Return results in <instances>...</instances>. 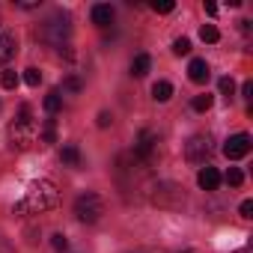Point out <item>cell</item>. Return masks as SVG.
<instances>
[{
	"label": "cell",
	"mask_w": 253,
	"mask_h": 253,
	"mask_svg": "<svg viewBox=\"0 0 253 253\" xmlns=\"http://www.w3.org/2000/svg\"><path fill=\"white\" fill-rule=\"evenodd\" d=\"M57 203H60L57 185L51 179H39L24 191V197L12 206V211L15 214H42V211H51Z\"/></svg>",
	"instance_id": "cell-1"
},
{
	"label": "cell",
	"mask_w": 253,
	"mask_h": 253,
	"mask_svg": "<svg viewBox=\"0 0 253 253\" xmlns=\"http://www.w3.org/2000/svg\"><path fill=\"white\" fill-rule=\"evenodd\" d=\"M36 134H39V128H36V122L30 119V107L24 104V107H21V116L9 125L12 146H18V149H30V146L36 143Z\"/></svg>",
	"instance_id": "cell-2"
},
{
	"label": "cell",
	"mask_w": 253,
	"mask_h": 253,
	"mask_svg": "<svg viewBox=\"0 0 253 253\" xmlns=\"http://www.w3.org/2000/svg\"><path fill=\"white\" fill-rule=\"evenodd\" d=\"M101 214H104V200H101L98 194L86 191V194H81V197L75 200V217H78V220L95 223V220H101Z\"/></svg>",
	"instance_id": "cell-3"
},
{
	"label": "cell",
	"mask_w": 253,
	"mask_h": 253,
	"mask_svg": "<svg viewBox=\"0 0 253 253\" xmlns=\"http://www.w3.org/2000/svg\"><path fill=\"white\" fill-rule=\"evenodd\" d=\"M214 152V140L209 134H194L188 143H185V158L194 161V164H206Z\"/></svg>",
	"instance_id": "cell-4"
},
{
	"label": "cell",
	"mask_w": 253,
	"mask_h": 253,
	"mask_svg": "<svg viewBox=\"0 0 253 253\" xmlns=\"http://www.w3.org/2000/svg\"><path fill=\"white\" fill-rule=\"evenodd\" d=\"M72 33V24H69V18H51V21H45L42 24V36L48 39V42H54V45H63V39Z\"/></svg>",
	"instance_id": "cell-5"
},
{
	"label": "cell",
	"mask_w": 253,
	"mask_h": 253,
	"mask_svg": "<svg viewBox=\"0 0 253 253\" xmlns=\"http://www.w3.org/2000/svg\"><path fill=\"white\" fill-rule=\"evenodd\" d=\"M155 146H158V137H155V131H149V128H143L140 134H137V143H134V155L140 158V161H152L155 158Z\"/></svg>",
	"instance_id": "cell-6"
},
{
	"label": "cell",
	"mask_w": 253,
	"mask_h": 253,
	"mask_svg": "<svg viewBox=\"0 0 253 253\" xmlns=\"http://www.w3.org/2000/svg\"><path fill=\"white\" fill-rule=\"evenodd\" d=\"M247 152H250V137H247V134H232V137L223 143V155L232 158V161H235V158H244Z\"/></svg>",
	"instance_id": "cell-7"
},
{
	"label": "cell",
	"mask_w": 253,
	"mask_h": 253,
	"mask_svg": "<svg viewBox=\"0 0 253 253\" xmlns=\"http://www.w3.org/2000/svg\"><path fill=\"white\" fill-rule=\"evenodd\" d=\"M15 51H18V42H15V36H12L9 30H0V66H3V63H9V60L15 57Z\"/></svg>",
	"instance_id": "cell-8"
},
{
	"label": "cell",
	"mask_w": 253,
	"mask_h": 253,
	"mask_svg": "<svg viewBox=\"0 0 253 253\" xmlns=\"http://www.w3.org/2000/svg\"><path fill=\"white\" fill-rule=\"evenodd\" d=\"M197 185H200L203 191H217V185H220L217 167H203V170L197 173Z\"/></svg>",
	"instance_id": "cell-9"
},
{
	"label": "cell",
	"mask_w": 253,
	"mask_h": 253,
	"mask_svg": "<svg viewBox=\"0 0 253 253\" xmlns=\"http://www.w3.org/2000/svg\"><path fill=\"white\" fill-rule=\"evenodd\" d=\"M188 78H191L194 84H206V81H209V63H206V60H191Z\"/></svg>",
	"instance_id": "cell-10"
},
{
	"label": "cell",
	"mask_w": 253,
	"mask_h": 253,
	"mask_svg": "<svg viewBox=\"0 0 253 253\" xmlns=\"http://www.w3.org/2000/svg\"><path fill=\"white\" fill-rule=\"evenodd\" d=\"M113 21V6H107V3H98V6H92V24H98V27H107Z\"/></svg>",
	"instance_id": "cell-11"
},
{
	"label": "cell",
	"mask_w": 253,
	"mask_h": 253,
	"mask_svg": "<svg viewBox=\"0 0 253 253\" xmlns=\"http://www.w3.org/2000/svg\"><path fill=\"white\" fill-rule=\"evenodd\" d=\"M149 66H152V57H149V54H137L134 63H131V75H134V78H143V75L149 72Z\"/></svg>",
	"instance_id": "cell-12"
},
{
	"label": "cell",
	"mask_w": 253,
	"mask_h": 253,
	"mask_svg": "<svg viewBox=\"0 0 253 253\" xmlns=\"http://www.w3.org/2000/svg\"><path fill=\"white\" fill-rule=\"evenodd\" d=\"M152 98H155V101H170V98H173V84H170V81H158V84L152 86Z\"/></svg>",
	"instance_id": "cell-13"
},
{
	"label": "cell",
	"mask_w": 253,
	"mask_h": 253,
	"mask_svg": "<svg viewBox=\"0 0 253 253\" xmlns=\"http://www.w3.org/2000/svg\"><path fill=\"white\" fill-rule=\"evenodd\" d=\"M211 104H214V95H209V92H203V95H197V98L191 101V107H194L197 113H206Z\"/></svg>",
	"instance_id": "cell-14"
},
{
	"label": "cell",
	"mask_w": 253,
	"mask_h": 253,
	"mask_svg": "<svg viewBox=\"0 0 253 253\" xmlns=\"http://www.w3.org/2000/svg\"><path fill=\"white\" fill-rule=\"evenodd\" d=\"M60 107H63V98H60L57 89H51V92L45 95V110H48V113H57Z\"/></svg>",
	"instance_id": "cell-15"
},
{
	"label": "cell",
	"mask_w": 253,
	"mask_h": 253,
	"mask_svg": "<svg viewBox=\"0 0 253 253\" xmlns=\"http://www.w3.org/2000/svg\"><path fill=\"white\" fill-rule=\"evenodd\" d=\"M200 39H203V42H209V45H214V42L220 39V33H217V27H214V24H203Z\"/></svg>",
	"instance_id": "cell-16"
},
{
	"label": "cell",
	"mask_w": 253,
	"mask_h": 253,
	"mask_svg": "<svg viewBox=\"0 0 253 253\" xmlns=\"http://www.w3.org/2000/svg\"><path fill=\"white\" fill-rule=\"evenodd\" d=\"M39 140H42V143H57V128H54V119H48V122H45V128H42Z\"/></svg>",
	"instance_id": "cell-17"
},
{
	"label": "cell",
	"mask_w": 253,
	"mask_h": 253,
	"mask_svg": "<svg viewBox=\"0 0 253 253\" xmlns=\"http://www.w3.org/2000/svg\"><path fill=\"white\" fill-rule=\"evenodd\" d=\"M60 158H63L66 164H72V167H75V164L81 161V152H78V146H63V152H60Z\"/></svg>",
	"instance_id": "cell-18"
},
{
	"label": "cell",
	"mask_w": 253,
	"mask_h": 253,
	"mask_svg": "<svg viewBox=\"0 0 253 253\" xmlns=\"http://www.w3.org/2000/svg\"><path fill=\"white\" fill-rule=\"evenodd\" d=\"M223 179H226V185H232V188H238V185H241V182H244V173H241V170H238V167H229V170H226V176H223Z\"/></svg>",
	"instance_id": "cell-19"
},
{
	"label": "cell",
	"mask_w": 253,
	"mask_h": 253,
	"mask_svg": "<svg viewBox=\"0 0 253 253\" xmlns=\"http://www.w3.org/2000/svg\"><path fill=\"white\" fill-rule=\"evenodd\" d=\"M0 84H3V89H15L18 86V72H3V75H0Z\"/></svg>",
	"instance_id": "cell-20"
},
{
	"label": "cell",
	"mask_w": 253,
	"mask_h": 253,
	"mask_svg": "<svg viewBox=\"0 0 253 253\" xmlns=\"http://www.w3.org/2000/svg\"><path fill=\"white\" fill-rule=\"evenodd\" d=\"M173 54H176V57L191 54V42H188V39H176V42H173Z\"/></svg>",
	"instance_id": "cell-21"
},
{
	"label": "cell",
	"mask_w": 253,
	"mask_h": 253,
	"mask_svg": "<svg viewBox=\"0 0 253 253\" xmlns=\"http://www.w3.org/2000/svg\"><path fill=\"white\" fill-rule=\"evenodd\" d=\"M24 81H27V86H39L42 84V72L39 69H27L24 72Z\"/></svg>",
	"instance_id": "cell-22"
},
{
	"label": "cell",
	"mask_w": 253,
	"mask_h": 253,
	"mask_svg": "<svg viewBox=\"0 0 253 253\" xmlns=\"http://www.w3.org/2000/svg\"><path fill=\"white\" fill-rule=\"evenodd\" d=\"M51 247L54 250H69V238L63 232H57V235H51Z\"/></svg>",
	"instance_id": "cell-23"
},
{
	"label": "cell",
	"mask_w": 253,
	"mask_h": 253,
	"mask_svg": "<svg viewBox=\"0 0 253 253\" xmlns=\"http://www.w3.org/2000/svg\"><path fill=\"white\" fill-rule=\"evenodd\" d=\"M152 9H155V12H161V15H167V12H173V9H176V3H173V0H161V3L155 0Z\"/></svg>",
	"instance_id": "cell-24"
},
{
	"label": "cell",
	"mask_w": 253,
	"mask_h": 253,
	"mask_svg": "<svg viewBox=\"0 0 253 253\" xmlns=\"http://www.w3.org/2000/svg\"><path fill=\"white\" fill-rule=\"evenodd\" d=\"M81 86H84V84H81V78H75V75L63 81V89H69V92H81Z\"/></svg>",
	"instance_id": "cell-25"
},
{
	"label": "cell",
	"mask_w": 253,
	"mask_h": 253,
	"mask_svg": "<svg viewBox=\"0 0 253 253\" xmlns=\"http://www.w3.org/2000/svg\"><path fill=\"white\" fill-rule=\"evenodd\" d=\"M217 86H220V92H223V95L229 98V95H232V89H235V81H232V78L226 75V78H220V84H217Z\"/></svg>",
	"instance_id": "cell-26"
},
{
	"label": "cell",
	"mask_w": 253,
	"mask_h": 253,
	"mask_svg": "<svg viewBox=\"0 0 253 253\" xmlns=\"http://www.w3.org/2000/svg\"><path fill=\"white\" fill-rule=\"evenodd\" d=\"M238 211H241V217H253V200H244Z\"/></svg>",
	"instance_id": "cell-27"
},
{
	"label": "cell",
	"mask_w": 253,
	"mask_h": 253,
	"mask_svg": "<svg viewBox=\"0 0 253 253\" xmlns=\"http://www.w3.org/2000/svg\"><path fill=\"white\" fill-rule=\"evenodd\" d=\"M110 122H113V116H110L107 110H101V113H98V128H107Z\"/></svg>",
	"instance_id": "cell-28"
},
{
	"label": "cell",
	"mask_w": 253,
	"mask_h": 253,
	"mask_svg": "<svg viewBox=\"0 0 253 253\" xmlns=\"http://www.w3.org/2000/svg\"><path fill=\"white\" fill-rule=\"evenodd\" d=\"M250 92H253V84H250V81H244V84H241V95H244V98H250Z\"/></svg>",
	"instance_id": "cell-29"
},
{
	"label": "cell",
	"mask_w": 253,
	"mask_h": 253,
	"mask_svg": "<svg viewBox=\"0 0 253 253\" xmlns=\"http://www.w3.org/2000/svg\"><path fill=\"white\" fill-rule=\"evenodd\" d=\"M203 9H206V15H217V6L211 3V0H209V3H203Z\"/></svg>",
	"instance_id": "cell-30"
},
{
	"label": "cell",
	"mask_w": 253,
	"mask_h": 253,
	"mask_svg": "<svg viewBox=\"0 0 253 253\" xmlns=\"http://www.w3.org/2000/svg\"><path fill=\"white\" fill-rule=\"evenodd\" d=\"M18 6H21V9H36L39 3H36V0H21V3H18Z\"/></svg>",
	"instance_id": "cell-31"
},
{
	"label": "cell",
	"mask_w": 253,
	"mask_h": 253,
	"mask_svg": "<svg viewBox=\"0 0 253 253\" xmlns=\"http://www.w3.org/2000/svg\"><path fill=\"white\" fill-rule=\"evenodd\" d=\"M182 253H191V250H182Z\"/></svg>",
	"instance_id": "cell-32"
}]
</instances>
